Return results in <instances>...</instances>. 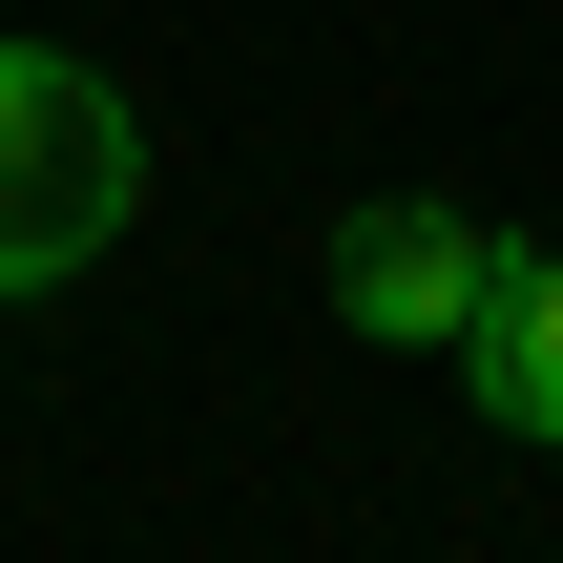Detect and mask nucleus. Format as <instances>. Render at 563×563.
Returning <instances> with one entry per match:
<instances>
[{"mask_svg":"<svg viewBox=\"0 0 563 563\" xmlns=\"http://www.w3.org/2000/svg\"><path fill=\"white\" fill-rule=\"evenodd\" d=\"M460 376H481V418H501V439H563V251H501V292H481Z\"/></svg>","mask_w":563,"mask_h":563,"instance_id":"7ed1b4c3","label":"nucleus"},{"mask_svg":"<svg viewBox=\"0 0 563 563\" xmlns=\"http://www.w3.org/2000/svg\"><path fill=\"white\" fill-rule=\"evenodd\" d=\"M481 292H501V230H481V209H355V230H334V313L397 334V355H460Z\"/></svg>","mask_w":563,"mask_h":563,"instance_id":"f03ea898","label":"nucleus"},{"mask_svg":"<svg viewBox=\"0 0 563 563\" xmlns=\"http://www.w3.org/2000/svg\"><path fill=\"white\" fill-rule=\"evenodd\" d=\"M146 209V104L63 42H0V292H63Z\"/></svg>","mask_w":563,"mask_h":563,"instance_id":"f257e3e1","label":"nucleus"}]
</instances>
